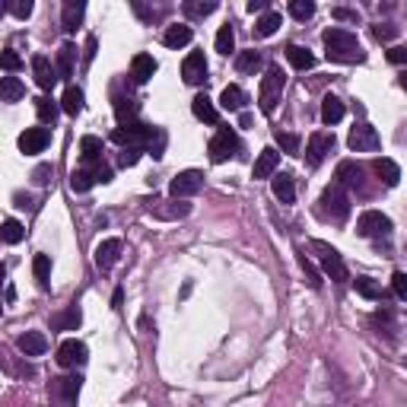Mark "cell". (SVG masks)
I'll return each instance as SVG.
<instances>
[{"instance_id": "cell-1", "label": "cell", "mask_w": 407, "mask_h": 407, "mask_svg": "<svg viewBox=\"0 0 407 407\" xmlns=\"http://www.w3.org/2000/svg\"><path fill=\"white\" fill-rule=\"evenodd\" d=\"M321 42H325L328 61H337V64H363L366 61V51H363L360 39L347 29H328L321 35Z\"/></svg>"}, {"instance_id": "cell-2", "label": "cell", "mask_w": 407, "mask_h": 407, "mask_svg": "<svg viewBox=\"0 0 407 407\" xmlns=\"http://www.w3.org/2000/svg\"><path fill=\"white\" fill-rule=\"evenodd\" d=\"M283 87H287V73L280 71V64H271L261 77V89H258V105L264 115H274L277 102L283 96Z\"/></svg>"}, {"instance_id": "cell-3", "label": "cell", "mask_w": 407, "mask_h": 407, "mask_svg": "<svg viewBox=\"0 0 407 407\" xmlns=\"http://www.w3.org/2000/svg\"><path fill=\"white\" fill-rule=\"evenodd\" d=\"M153 137H159L156 127H147V125H121L111 131V141L118 143L121 150H143V147H153Z\"/></svg>"}, {"instance_id": "cell-4", "label": "cell", "mask_w": 407, "mask_h": 407, "mask_svg": "<svg viewBox=\"0 0 407 407\" xmlns=\"http://www.w3.org/2000/svg\"><path fill=\"white\" fill-rule=\"evenodd\" d=\"M321 210H325V217L334 219V223H344L350 217V197H347V188L341 181H331L328 188L321 191Z\"/></svg>"}, {"instance_id": "cell-5", "label": "cell", "mask_w": 407, "mask_h": 407, "mask_svg": "<svg viewBox=\"0 0 407 407\" xmlns=\"http://www.w3.org/2000/svg\"><path fill=\"white\" fill-rule=\"evenodd\" d=\"M312 248L318 251V261H321V267H325V274L331 277L334 283H344L347 277V264H344V258H341V251L334 248V245H328V242H321V239H312Z\"/></svg>"}, {"instance_id": "cell-6", "label": "cell", "mask_w": 407, "mask_h": 407, "mask_svg": "<svg viewBox=\"0 0 407 407\" xmlns=\"http://www.w3.org/2000/svg\"><path fill=\"white\" fill-rule=\"evenodd\" d=\"M80 385L83 379L80 376H61V379H51V407H77V398H80Z\"/></svg>"}, {"instance_id": "cell-7", "label": "cell", "mask_w": 407, "mask_h": 407, "mask_svg": "<svg viewBox=\"0 0 407 407\" xmlns=\"http://www.w3.org/2000/svg\"><path fill=\"white\" fill-rule=\"evenodd\" d=\"M356 233L363 239H388L392 235V219L382 210H363L360 219H356Z\"/></svg>"}, {"instance_id": "cell-8", "label": "cell", "mask_w": 407, "mask_h": 407, "mask_svg": "<svg viewBox=\"0 0 407 407\" xmlns=\"http://www.w3.org/2000/svg\"><path fill=\"white\" fill-rule=\"evenodd\" d=\"M207 153H210V163H226V159H233L235 153H239V137H235V131L219 127V131L213 134V141L207 143Z\"/></svg>"}, {"instance_id": "cell-9", "label": "cell", "mask_w": 407, "mask_h": 407, "mask_svg": "<svg viewBox=\"0 0 407 407\" xmlns=\"http://www.w3.org/2000/svg\"><path fill=\"white\" fill-rule=\"evenodd\" d=\"M379 134H376V127L372 125H353L350 127V137H347V147L353 150V153H376L379 150Z\"/></svg>"}, {"instance_id": "cell-10", "label": "cell", "mask_w": 407, "mask_h": 407, "mask_svg": "<svg viewBox=\"0 0 407 407\" xmlns=\"http://www.w3.org/2000/svg\"><path fill=\"white\" fill-rule=\"evenodd\" d=\"M201 188H204V172H197V169H185V172H179L172 181H169V195L179 197V201L197 195Z\"/></svg>"}, {"instance_id": "cell-11", "label": "cell", "mask_w": 407, "mask_h": 407, "mask_svg": "<svg viewBox=\"0 0 407 407\" xmlns=\"http://www.w3.org/2000/svg\"><path fill=\"white\" fill-rule=\"evenodd\" d=\"M87 356H89V350H87V344L83 341H64L61 347H57V366H64V369H77V366H83L87 363Z\"/></svg>"}, {"instance_id": "cell-12", "label": "cell", "mask_w": 407, "mask_h": 407, "mask_svg": "<svg viewBox=\"0 0 407 407\" xmlns=\"http://www.w3.org/2000/svg\"><path fill=\"white\" fill-rule=\"evenodd\" d=\"M181 77H185L188 87H201L204 80H207V57H204V51H191L181 61Z\"/></svg>"}, {"instance_id": "cell-13", "label": "cell", "mask_w": 407, "mask_h": 407, "mask_svg": "<svg viewBox=\"0 0 407 407\" xmlns=\"http://www.w3.org/2000/svg\"><path fill=\"white\" fill-rule=\"evenodd\" d=\"M331 150H334V134L318 131V134H312V137H309V147H305V159H309V165H321Z\"/></svg>"}, {"instance_id": "cell-14", "label": "cell", "mask_w": 407, "mask_h": 407, "mask_svg": "<svg viewBox=\"0 0 407 407\" xmlns=\"http://www.w3.org/2000/svg\"><path fill=\"white\" fill-rule=\"evenodd\" d=\"M48 143H51V131H48V127H26V131L19 134V150H23L26 156L42 153Z\"/></svg>"}, {"instance_id": "cell-15", "label": "cell", "mask_w": 407, "mask_h": 407, "mask_svg": "<svg viewBox=\"0 0 407 407\" xmlns=\"http://www.w3.org/2000/svg\"><path fill=\"white\" fill-rule=\"evenodd\" d=\"M147 213H153L156 219H185L191 213V204L179 201V197H172V201H153V207H147Z\"/></svg>"}, {"instance_id": "cell-16", "label": "cell", "mask_w": 407, "mask_h": 407, "mask_svg": "<svg viewBox=\"0 0 407 407\" xmlns=\"http://www.w3.org/2000/svg\"><path fill=\"white\" fill-rule=\"evenodd\" d=\"M32 73H35V83H39L42 89H55V83L61 80L57 67L48 61L45 55H35V57H32Z\"/></svg>"}, {"instance_id": "cell-17", "label": "cell", "mask_w": 407, "mask_h": 407, "mask_svg": "<svg viewBox=\"0 0 407 407\" xmlns=\"http://www.w3.org/2000/svg\"><path fill=\"white\" fill-rule=\"evenodd\" d=\"M334 181H341L344 188H353V191H363V188H366V181H363V169L356 163H350V159H344V163L337 165Z\"/></svg>"}, {"instance_id": "cell-18", "label": "cell", "mask_w": 407, "mask_h": 407, "mask_svg": "<svg viewBox=\"0 0 407 407\" xmlns=\"http://www.w3.org/2000/svg\"><path fill=\"white\" fill-rule=\"evenodd\" d=\"M277 165H280V153L274 147H264L258 153V159H255V165H251V175L255 179H271Z\"/></svg>"}, {"instance_id": "cell-19", "label": "cell", "mask_w": 407, "mask_h": 407, "mask_svg": "<svg viewBox=\"0 0 407 407\" xmlns=\"http://www.w3.org/2000/svg\"><path fill=\"white\" fill-rule=\"evenodd\" d=\"M83 16H87V3H80V0H67L64 3V13H61V29L67 35L77 32V26L83 23Z\"/></svg>"}, {"instance_id": "cell-20", "label": "cell", "mask_w": 407, "mask_h": 407, "mask_svg": "<svg viewBox=\"0 0 407 407\" xmlns=\"http://www.w3.org/2000/svg\"><path fill=\"white\" fill-rule=\"evenodd\" d=\"M16 347H19V353H26V356H42V353L48 350V341L42 331H26V334L16 337Z\"/></svg>"}, {"instance_id": "cell-21", "label": "cell", "mask_w": 407, "mask_h": 407, "mask_svg": "<svg viewBox=\"0 0 407 407\" xmlns=\"http://www.w3.org/2000/svg\"><path fill=\"white\" fill-rule=\"evenodd\" d=\"M118 258H121V242L118 239H105V242L96 245V267L109 271V267H115Z\"/></svg>"}, {"instance_id": "cell-22", "label": "cell", "mask_w": 407, "mask_h": 407, "mask_svg": "<svg viewBox=\"0 0 407 407\" xmlns=\"http://www.w3.org/2000/svg\"><path fill=\"white\" fill-rule=\"evenodd\" d=\"M191 111H195V118L197 121H204V125H217L219 121V111H217V105H213V99L210 96H195V102H191Z\"/></svg>"}, {"instance_id": "cell-23", "label": "cell", "mask_w": 407, "mask_h": 407, "mask_svg": "<svg viewBox=\"0 0 407 407\" xmlns=\"http://www.w3.org/2000/svg\"><path fill=\"white\" fill-rule=\"evenodd\" d=\"M156 57L153 55H134V61H131V77H134V83H147L153 73H156Z\"/></svg>"}, {"instance_id": "cell-24", "label": "cell", "mask_w": 407, "mask_h": 407, "mask_svg": "<svg viewBox=\"0 0 407 407\" xmlns=\"http://www.w3.org/2000/svg\"><path fill=\"white\" fill-rule=\"evenodd\" d=\"M191 39H195V32H191V26H185V23H175V26H169V29L163 32V45L165 48H185Z\"/></svg>"}, {"instance_id": "cell-25", "label": "cell", "mask_w": 407, "mask_h": 407, "mask_svg": "<svg viewBox=\"0 0 407 407\" xmlns=\"http://www.w3.org/2000/svg\"><path fill=\"white\" fill-rule=\"evenodd\" d=\"M274 197L280 204H293V201H296V181H293L290 172L274 175Z\"/></svg>"}, {"instance_id": "cell-26", "label": "cell", "mask_w": 407, "mask_h": 407, "mask_svg": "<svg viewBox=\"0 0 407 407\" xmlns=\"http://www.w3.org/2000/svg\"><path fill=\"white\" fill-rule=\"evenodd\" d=\"M341 118H344V102L328 93L321 99V121H325V125H337Z\"/></svg>"}, {"instance_id": "cell-27", "label": "cell", "mask_w": 407, "mask_h": 407, "mask_svg": "<svg viewBox=\"0 0 407 407\" xmlns=\"http://www.w3.org/2000/svg\"><path fill=\"white\" fill-rule=\"evenodd\" d=\"M287 61H290L296 71H312V67H315V55L309 51V48H302V45H290V48H287Z\"/></svg>"}, {"instance_id": "cell-28", "label": "cell", "mask_w": 407, "mask_h": 407, "mask_svg": "<svg viewBox=\"0 0 407 407\" xmlns=\"http://www.w3.org/2000/svg\"><path fill=\"white\" fill-rule=\"evenodd\" d=\"M376 175L382 179V185H388V188H395L401 181V169H398V163L395 159H376Z\"/></svg>"}, {"instance_id": "cell-29", "label": "cell", "mask_w": 407, "mask_h": 407, "mask_svg": "<svg viewBox=\"0 0 407 407\" xmlns=\"http://www.w3.org/2000/svg\"><path fill=\"white\" fill-rule=\"evenodd\" d=\"M80 318H83V315H80L77 302H71V309H67V312H61V315H55V318H51V328H55V331H77L80 328Z\"/></svg>"}, {"instance_id": "cell-30", "label": "cell", "mask_w": 407, "mask_h": 407, "mask_svg": "<svg viewBox=\"0 0 407 407\" xmlns=\"http://www.w3.org/2000/svg\"><path fill=\"white\" fill-rule=\"evenodd\" d=\"M217 10V0H185L181 3V13L188 16V19H204V16H210Z\"/></svg>"}, {"instance_id": "cell-31", "label": "cell", "mask_w": 407, "mask_h": 407, "mask_svg": "<svg viewBox=\"0 0 407 407\" xmlns=\"http://www.w3.org/2000/svg\"><path fill=\"white\" fill-rule=\"evenodd\" d=\"M245 102H248V99H245V93L239 87H226L223 93H219V105H223L226 111H242Z\"/></svg>"}, {"instance_id": "cell-32", "label": "cell", "mask_w": 407, "mask_h": 407, "mask_svg": "<svg viewBox=\"0 0 407 407\" xmlns=\"http://www.w3.org/2000/svg\"><path fill=\"white\" fill-rule=\"evenodd\" d=\"M280 23H283L280 13H277V10H267L258 23H255V35H258V39H267V35H274V32L280 29Z\"/></svg>"}, {"instance_id": "cell-33", "label": "cell", "mask_w": 407, "mask_h": 407, "mask_svg": "<svg viewBox=\"0 0 407 407\" xmlns=\"http://www.w3.org/2000/svg\"><path fill=\"white\" fill-rule=\"evenodd\" d=\"M73 57H77V48H73L71 42L61 45V51H57V73H61V80L73 77Z\"/></svg>"}, {"instance_id": "cell-34", "label": "cell", "mask_w": 407, "mask_h": 407, "mask_svg": "<svg viewBox=\"0 0 407 407\" xmlns=\"http://www.w3.org/2000/svg\"><path fill=\"white\" fill-rule=\"evenodd\" d=\"M80 156L87 159V163H102V141L99 137H93V134H87L83 141H80Z\"/></svg>"}, {"instance_id": "cell-35", "label": "cell", "mask_w": 407, "mask_h": 407, "mask_svg": "<svg viewBox=\"0 0 407 407\" xmlns=\"http://www.w3.org/2000/svg\"><path fill=\"white\" fill-rule=\"evenodd\" d=\"M235 71L239 73H258L261 71V55L251 48V51H239L235 55Z\"/></svg>"}, {"instance_id": "cell-36", "label": "cell", "mask_w": 407, "mask_h": 407, "mask_svg": "<svg viewBox=\"0 0 407 407\" xmlns=\"http://www.w3.org/2000/svg\"><path fill=\"white\" fill-rule=\"evenodd\" d=\"M35 111H39V121H42V125H55L61 105H57V102H51L48 96H39V99H35Z\"/></svg>"}, {"instance_id": "cell-37", "label": "cell", "mask_w": 407, "mask_h": 407, "mask_svg": "<svg viewBox=\"0 0 407 407\" xmlns=\"http://www.w3.org/2000/svg\"><path fill=\"white\" fill-rule=\"evenodd\" d=\"M61 109L67 111V115H80V111H83V89H80V87H67V89H64Z\"/></svg>"}, {"instance_id": "cell-38", "label": "cell", "mask_w": 407, "mask_h": 407, "mask_svg": "<svg viewBox=\"0 0 407 407\" xmlns=\"http://www.w3.org/2000/svg\"><path fill=\"white\" fill-rule=\"evenodd\" d=\"M26 96V87L19 83L16 77H3V83H0V99L3 102H19Z\"/></svg>"}, {"instance_id": "cell-39", "label": "cell", "mask_w": 407, "mask_h": 407, "mask_svg": "<svg viewBox=\"0 0 407 407\" xmlns=\"http://www.w3.org/2000/svg\"><path fill=\"white\" fill-rule=\"evenodd\" d=\"M115 115H118V121H121V125H125V121H127V125H134L137 102H134L131 96H127V99H125V96H118V99H115Z\"/></svg>"}, {"instance_id": "cell-40", "label": "cell", "mask_w": 407, "mask_h": 407, "mask_svg": "<svg viewBox=\"0 0 407 407\" xmlns=\"http://www.w3.org/2000/svg\"><path fill=\"white\" fill-rule=\"evenodd\" d=\"M96 185V179H93V169H73V175H71V188L77 191V195H87L89 188Z\"/></svg>"}, {"instance_id": "cell-41", "label": "cell", "mask_w": 407, "mask_h": 407, "mask_svg": "<svg viewBox=\"0 0 407 407\" xmlns=\"http://www.w3.org/2000/svg\"><path fill=\"white\" fill-rule=\"evenodd\" d=\"M217 51L219 55H229V51H235V32H233V26H219V32H217Z\"/></svg>"}, {"instance_id": "cell-42", "label": "cell", "mask_w": 407, "mask_h": 407, "mask_svg": "<svg viewBox=\"0 0 407 407\" xmlns=\"http://www.w3.org/2000/svg\"><path fill=\"white\" fill-rule=\"evenodd\" d=\"M274 141H277V147H280L283 153H290V156H296V153H299V137H296V134L280 131V127H277V131H274Z\"/></svg>"}, {"instance_id": "cell-43", "label": "cell", "mask_w": 407, "mask_h": 407, "mask_svg": "<svg viewBox=\"0 0 407 407\" xmlns=\"http://www.w3.org/2000/svg\"><path fill=\"white\" fill-rule=\"evenodd\" d=\"M290 16L299 19V23H305V19L315 16V3L312 0H290Z\"/></svg>"}, {"instance_id": "cell-44", "label": "cell", "mask_w": 407, "mask_h": 407, "mask_svg": "<svg viewBox=\"0 0 407 407\" xmlns=\"http://www.w3.org/2000/svg\"><path fill=\"white\" fill-rule=\"evenodd\" d=\"M23 235H26V229L19 219H3V242L16 245V242H23Z\"/></svg>"}, {"instance_id": "cell-45", "label": "cell", "mask_w": 407, "mask_h": 407, "mask_svg": "<svg viewBox=\"0 0 407 407\" xmlns=\"http://www.w3.org/2000/svg\"><path fill=\"white\" fill-rule=\"evenodd\" d=\"M356 293H360L363 299H382V287H379L376 280H369V277H356Z\"/></svg>"}, {"instance_id": "cell-46", "label": "cell", "mask_w": 407, "mask_h": 407, "mask_svg": "<svg viewBox=\"0 0 407 407\" xmlns=\"http://www.w3.org/2000/svg\"><path fill=\"white\" fill-rule=\"evenodd\" d=\"M32 271H35V280H39L42 287H48V277H51V258H48V255H35Z\"/></svg>"}, {"instance_id": "cell-47", "label": "cell", "mask_w": 407, "mask_h": 407, "mask_svg": "<svg viewBox=\"0 0 407 407\" xmlns=\"http://www.w3.org/2000/svg\"><path fill=\"white\" fill-rule=\"evenodd\" d=\"M299 267H302V274H305V280H309V287H312V290H318V287H321V277H318V271H315L312 261L305 258V251H299Z\"/></svg>"}, {"instance_id": "cell-48", "label": "cell", "mask_w": 407, "mask_h": 407, "mask_svg": "<svg viewBox=\"0 0 407 407\" xmlns=\"http://www.w3.org/2000/svg\"><path fill=\"white\" fill-rule=\"evenodd\" d=\"M3 10H7V13H13L16 19H29V16H32V3H29V0H26V3H23V0H7V3H3Z\"/></svg>"}, {"instance_id": "cell-49", "label": "cell", "mask_w": 407, "mask_h": 407, "mask_svg": "<svg viewBox=\"0 0 407 407\" xmlns=\"http://www.w3.org/2000/svg\"><path fill=\"white\" fill-rule=\"evenodd\" d=\"M372 35H376V42H392L395 35H398V26L379 23V26H372Z\"/></svg>"}, {"instance_id": "cell-50", "label": "cell", "mask_w": 407, "mask_h": 407, "mask_svg": "<svg viewBox=\"0 0 407 407\" xmlns=\"http://www.w3.org/2000/svg\"><path fill=\"white\" fill-rule=\"evenodd\" d=\"M0 64H3V71H7V73H16L19 67H23V61H19V55H16V51H3V55H0Z\"/></svg>"}, {"instance_id": "cell-51", "label": "cell", "mask_w": 407, "mask_h": 407, "mask_svg": "<svg viewBox=\"0 0 407 407\" xmlns=\"http://www.w3.org/2000/svg\"><path fill=\"white\" fill-rule=\"evenodd\" d=\"M392 290H395V296H398V299H407V274H404V271H395Z\"/></svg>"}, {"instance_id": "cell-52", "label": "cell", "mask_w": 407, "mask_h": 407, "mask_svg": "<svg viewBox=\"0 0 407 407\" xmlns=\"http://www.w3.org/2000/svg\"><path fill=\"white\" fill-rule=\"evenodd\" d=\"M141 153H143V150H121V156H118V165L131 169V165L141 163Z\"/></svg>"}, {"instance_id": "cell-53", "label": "cell", "mask_w": 407, "mask_h": 407, "mask_svg": "<svg viewBox=\"0 0 407 407\" xmlns=\"http://www.w3.org/2000/svg\"><path fill=\"white\" fill-rule=\"evenodd\" d=\"M331 16L341 19V23H360V13H356V10H347V7H334L331 10Z\"/></svg>"}, {"instance_id": "cell-54", "label": "cell", "mask_w": 407, "mask_h": 407, "mask_svg": "<svg viewBox=\"0 0 407 407\" xmlns=\"http://www.w3.org/2000/svg\"><path fill=\"white\" fill-rule=\"evenodd\" d=\"M93 179L102 181V185H109V181H111V169H109L105 163H96V165H93Z\"/></svg>"}, {"instance_id": "cell-55", "label": "cell", "mask_w": 407, "mask_h": 407, "mask_svg": "<svg viewBox=\"0 0 407 407\" xmlns=\"http://www.w3.org/2000/svg\"><path fill=\"white\" fill-rule=\"evenodd\" d=\"M96 48H99V42H96V35H87V51H83V67H89L96 57Z\"/></svg>"}, {"instance_id": "cell-56", "label": "cell", "mask_w": 407, "mask_h": 407, "mask_svg": "<svg viewBox=\"0 0 407 407\" xmlns=\"http://www.w3.org/2000/svg\"><path fill=\"white\" fill-rule=\"evenodd\" d=\"M32 179H35V185H48V181H51V165H39V169H35V172H32Z\"/></svg>"}, {"instance_id": "cell-57", "label": "cell", "mask_w": 407, "mask_h": 407, "mask_svg": "<svg viewBox=\"0 0 407 407\" xmlns=\"http://www.w3.org/2000/svg\"><path fill=\"white\" fill-rule=\"evenodd\" d=\"M388 64H407V45H398L388 51Z\"/></svg>"}, {"instance_id": "cell-58", "label": "cell", "mask_w": 407, "mask_h": 407, "mask_svg": "<svg viewBox=\"0 0 407 407\" xmlns=\"http://www.w3.org/2000/svg\"><path fill=\"white\" fill-rule=\"evenodd\" d=\"M267 0H248V13H264Z\"/></svg>"}, {"instance_id": "cell-59", "label": "cell", "mask_w": 407, "mask_h": 407, "mask_svg": "<svg viewBox=\"0 0 407 407\" xmlns=\"http://www.w3.org/2000/svg\"><path fill=\"white\" fill-rule=\"evenodd\" d=\"M121 302H125V290L118 287V290H115V296H111V305H115V309H121Z\"/></svg>"}, {"instance_id": "cell-60", "label": "cell", "mask_w": 407, "mask_h": 407, "mask_svg": "<svg viewBox=\"0 0 407 407\" xmlns=\"http://www.w3.org/2000/svg\"><path fill=\"white\" fill-rule=\"evenodd\" d=\"M401 87H404V89H407V73H404V77H401Z\"/></svg>"}]
</instances>
